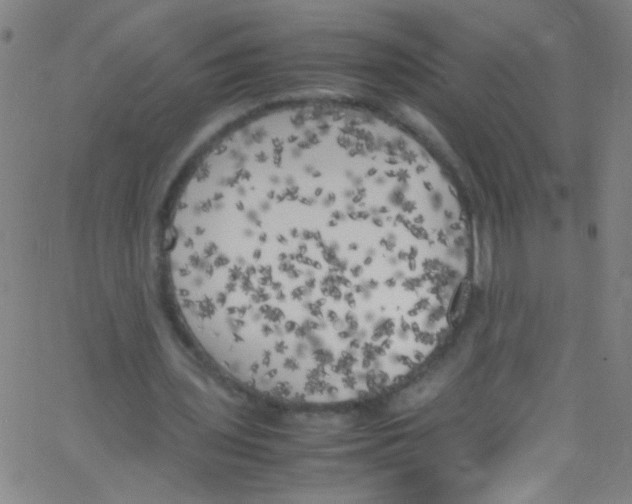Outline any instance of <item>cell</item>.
Instances as JSON below:
<instances>
[{"instance_id": "cell-1", "label": "cell", "mask_w": 632, "mask_h": 504, "mask_svg": "<svg viewBox=\"0 0 632 504\" xmlns=\"http://www.w3.org/2000/svg\"><path fill=\"white\" fill-rule=\"evenodd\" d=\"M465 254L438 182L404 142L317 120L209 157L177 204L169 265L196 341L251 385L348 376L377 343V301Z\"/></svg>"}, {"instance_id": "cell-2", "label": "cell", "mask_w": 632, "mask_h": 504, "mask_svg": "<svg viewBox=\"0 0 632 504\" xmlns=\"http://www.w3.org/2000/svg\"><path fill=\"white\" fill-rule=\"evenodd\" d=\"M439 387L434 381H424L409 387L397 395L392 409L400 412L422 406L437 395Z\"/></svg>"}]
</instances>
